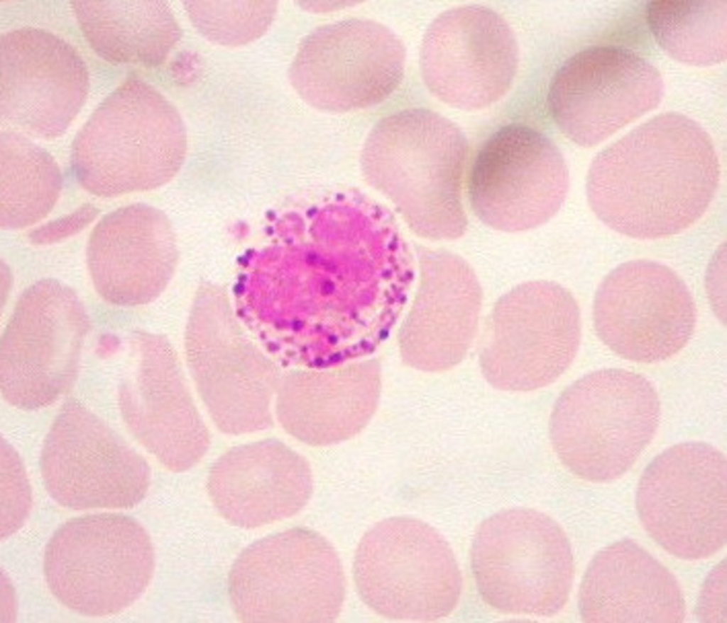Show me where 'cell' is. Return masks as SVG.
Returning <instances> with one entry per match:
<instances>
[{
    "mask_svg": "<svg viewBox=\"0 0 727 623\" xmlns=\"http://www.w3.org/2000/svg\"><path fill=\"white\" fill-rule=\"evenodd\" d=\"M151 537L134 518L104 512L72 518L54 532L44 553L47 585L63 606L90 617L121 613L153 576Z\"/></svg>",
    "mask_w": 727,
    "mask_h": 623,
    "instance_id": "5b68a950",
    "label": "cell"
},
{
    "mask_svg": "<svg viewBox=\"0 0 727 623\" xmlns=\"http://www.w3.org/2000/svg\"><path fill=\"white\" fill-rule=\"evenodd\" d=\"M480 595L507 614L550 617L567 603L574 565L559 524L531 509L501 511L478 529L471 549Z\"/></svg>",
    "mask_w": 727,
    "mask_h": 623,
    "instance_id": "52a82bcc",
    "label": "cell"
},
{
    "mask_svg": "<svg viewBox=\"0 0 727 623\" xmlns=\"http://www.w3.org/2000/svg\"><path fill=\"white\" fill-rule=\"evenodd\" d=\"M75 49L33 27L1 38V119L32 137L53 139L68 129L86 101L89 77Z\"/></svg>",
    "mask_w": 727,
    "mask_h": 623,
    "instance_id": "ac0fdd59",
    "label": "cell"
},
{
    "mask_svg": "<svg viewBox=\"0 0 727 623\" xmlns=\"http://www.w3.org/2000/svg\"><path fill=\"white\" fill-rule=\"evenodd\" d=\"M45 488L62 506L128 509L151 483L146 460L81 403L62 408L49 430L40 461Z\"/></svg>",
    "mask_w": 727,
    "mask_h": 623,
    "instance_id": "7c38bea8",
    "label": "cell"
},
{
    "mask_svg": "<svg viewBox=\"0 0 727 623\" xmlns=\"http://www.w3.org/2000/svg\"><path fill=\"white\" fill-rule=\"evenodd\" d=\"M405 50L390 29L365 18L320 26L300 43L290 82L309 105L348 112L379 104L402 82Z\"/></svg>",
    "mask_w": 727,
    "mask_h": 623,
    "instance_id": "4fadbf2b",
    "label": "cell"
},
{
    "mask_svg": "<svg viewBox=\"0 0 727 623\" xmlns=\"http://www.w3.org/2000/svg\"><path fill=\"white\" fill-rule=\"evenodd\" d=\"M72 7L91 48L113 64L158 66L181 37L163 1H73Z\"/></svg>",
    "mask_w": 727,
    "mask_h": 623,
    "instance_id": "484cf974",
    "label": "cell"
},
{
    "mask_svg": "<svg viewBox=\"0 0 727 623\" xmlns=\"http://www.w3.org/2000/svg\"><path fill=\"white\" fill-rule=\"evenodd\" d=\"M660 403L643 376L623 369L584 375L561 394L549 422L552 448L566 468L592 482L624 475L651 443Z\"/></svg>",
    "mask_w": 727,
    "mask_h": 623,
    "instance_id": "277c9868",
    "label": "cell"
},
{
    "mask_svg": "<svg viewBox=\"0 0 727 623\" xmlns=\"http://www.w3.org/2000/svg\"><path fill=\"white\" fill-rule=\"evenodd\" d=\"M663 95L658 70L630 50L594 46L568 58L550 83L547 103L559 130L579 146H597L655 109Z\"/></svg>",
    "mask_w": 727,
    "mask_h": 623,
    "instance_id": "9a60e30c",
    "label": "cell"
},
{
    "mask_svg": "<svg viewBox=\"0 0 727 623\" xmlns=\"http://www.w3.org/2000/svg\"><path fill=\"white\" fill-rule=\"evenodd\" d=\"M312 489L307 460L276 439L232 448L214 462L207 480L209 497L220 515L247 529L296 514Z\"/></svg>",
    "mask_w": 727,
    "mask_h": 623,
    "instance_id": "d6986e66",
    "label": "cell"
},
{
    "mask_svg": "<svg viewBox=\"0 0 727 623\" xmlns=\"http://www.w3.org/2000/svg\"><path fill=\"white\" fill-rule=\"evenodd\" d=\"M580 340L579 308L569 291L553 281L523 283L493 308L481 371L499 390L538 389L570 367Z\"/></svg>",
    "mask_w": 727,
    "mask_h": 623,
    "instance_id": "8fae6325",
    "label": "cell"
},
{
    "mask_svg": "<svg viewBox=\"0 0 727 623\" xmlns=\"http://www.w3.org/2000/svg\"><path fill=\"white\" fill-rule=\"evenodd\" d=\"M358 592L393 619L433 621L449 615L461 592L457 560L444 538L420 520L384 519L361 539L354 562Z\"/></svg>",
    "mask_w": 727,
    "mask_h": 623,
    "instance_id": "ba28073f",
    "label": "cell"
},
{
    "mask_svg": "<svg viewBox=\"0 0 727 623\" xmlns=\"http://www.w3.org/2000/svg\"><path fill=\"white\" fill-rule=\"evenodd\" d=\"M727 1H651L646 17L658 45L675 60L709 66L726 58Z\"/></svg>",
    "mask_w": 727,
    "mask_h": 623,
    "instance_id": "83f0119b",
    "label": "cell"
},
{
    "mask_svg": "<svg viewBox=\"0 0 727 623\" xmlns=\"http://www.w3.org/2000/svg\"><path fill=\"white\" fill-rule=\"evenodd\" d=\"M99 211L91 204H84L60 218L48 222L33 230L29 235L32 243L47 244L72 236L89 225Z\"/></svg>",
    "mask_w": 727,
    "mask_h": 623,
    "instance_id": "4dcf8cb0",
    "label": "cell"
},
{
    "mask_svg": "<svg viewBox=\"0 0 727 623\" xmlns=\"http://www.w3.org/2000/svg\"><path fill=\"white\" fill-rule=\"evenodd\" d=\"M186 139L175 107L151 85L124 83L77 135L72 170L89 193L113 197L160 185L183 159Z\"/></svg>",
    "mask_w": 727,
    "mask_h": 623,
    "instance_id": "3957f363",
    "label": "cell"
},
{
    "mask_svg": "<svg viewBox=\"0 0 727 623\" xmlns=\"http://www.w3.org/2000/svg\"><path fill=\"white\" fill-rule=\"evenodd\" d=\"M568 187V169L554 143L529 126L510 124L481 148L468 188L472 209L481 222L513 232L550 220Z\"/></svg>",
    "mask_w": 727,
    "mask_h": 623,
    "instance_id": "2e32d148",
    "label": "cell"
},
{
    "mask_svg": "<svg viewBox=\"0 0 727 623\" xmlns=\"http://www.w3.org/2000/svg\"><path fill=\"white\" fill-rule=\"evenodd\" d=\"M376 370L368 367L288 379L276 402L283 429L307 445L322 447L349 440L364 430L379 404Z\"/></svg>",
    "mask_w": 727,
    "mask_h": 623,
    "instance_id": "603a6c76",
    "label": "cell"
},
{
    "mask_svg": "<svg viewBox=\"0 0 727 623\" xmlns=\"http://www.w3.org/2000/svg\"><path fill=\"white\" fill-rule=\"evenodd\" d=\"M518 47L508 23L492 9L464 6L443 12L430 24L420 51L428 90L464 110L491 105L510 89Z\"/></svg>",
    "mask_w": 727,
    "mask_h": 623,
    "instance_id": "e0dca14e",
    "label": "cell"
},
{
    "mask_svg": "<svg viewBox=\"0 0 727 623\" xmlns=\"http://www.w3.org/2000/svg\"><path fill=\"white\" fill-rule=\"evenodd\" d=\"M134 381L119 391L123 418L137 440L167 469L195 466L210 445L209 430L166 350L140 345Z\"/></svg>",
    "mask_w": 727,
    "mask_h": 623,
    "instance_id": "ffe728a7",
    "label": "cell"
},
{
    "mask_svg": "<svg viewBox=\"0 0 727 623\" xmlns=\"http://www.w3.org/2000/svg\"><path fill=\"white\" fill-rule=\"evenodd\" d=\"M579 610L585 622L679 623L687 612L676 578L630 539L594 556L580 585Z\"/></svg>",
    "mask_w": 727,
    "mask_h": 623,
    "instance_id": "44dd1931",
    "label": "cell"
},
{
    "mask_svg": "<svg viewBox=\"0 0 727 623\" xmlns=\"http://www.w3.org/2000/svg\"><path fill=\"white\" fill-rule=\"evenodd\" d=\"M726 562L711 571L701 590L696 606L698 618L706 622H721L726 619Z\"/></svg>",
    "mask_w": 727,
    "mask_h": 623,
    "instance_id": "1f68e13d",
    "label": "cell"
},
{
    "mask_svg": "<svg viewBox=\"0 0 727 623\" xmlns=\"http://www.w3.org/2000/svg\"><path fill=\"white\" fill-rule=\"evenodd\" d=\"M238 349L192 350L190 354L202 399L216 426L241 435L273 425V375L260 356Z\"/></svg>",
    "mask_w": 727,
    "mask_h": 623,
    "instance_id": "d4e9b609",
    "label": "cell"
},
{
    "mask_svg": "<svg viewBox=\"0 0 727 623\" xmlns=\"http://www.w3.org/2000/svg\"><path fill=\"white\" fill-rule=\"evenodd\" d=\"M89 327L75 292L55 279L26 289L13 310L0 347L4 399L27 410L45 407L72 387Z\"/></svg>",
    "mask_w": 727,
    "mask_h": 623,
    "instance_id": "30bf717a",
    "label": "cell"
},
{
    "mask_svg": "<svg viewBox=\"0 0 727 623\" xmlns=\"http://www.w3.org/2000/svg\"><path fill=\"white\" fill-rule=\"evenodd\" d=\"M1 538L19 529L30 510L31 497L28 480L22 462L11 446L1 439Z\"/></svg>",
    "mask_w": 727,
    "mask_h": 623,
    "instance_id": "f546056e",
    "label": "cell"
},
{
    "mask_svg": "<svg viewBox=\"0 0 727 623\" xmlns=\"http://www.w3.org/2000/svg\"><path fill=\"white\" fill-rule=\"evenodd\" d=\"M636 508L650 536L672 556H714L727 541L726 455L703 442L666 449L642 474Z\"/></svg>",
    "mask_w": 727,
    "mask_h": 623,
    "instance_id": "9c48e42d",
    "label": "cell"
},
{
    "mask_svg": "<svg viewBox=\"0 0 727 623\" xmlns=\"http://www.w3.org/2000/svg\"><path fill=\"white\" fill-rule=\"evenodd\" d=\"M228 590L243 622L328 623L340 614L346 581L329 542L293 528L244 549L231 566Z\"/></svg>",
    "mask_w": 727,
    "mask_h": 623,
    "instance_id": "8992f818",
    "label": "cell"
},
{
    "mask_svg": "<svg viewBox=\"0 0 727 623\" xmlns=\"http://www.w3.org/2000/svg\"><path fill=\"white\" fill-rule=\"evenodd\" d=\"M166 225L163 215L143 204L119 208L93 229L87 262L97 293L121 306L148 301L165 271Z\"/></svg>",
    "mask_w": 727,
    "mask_h": 623,
    "instance_id": "7402d4cb",
    "label": "cell"
},
{
    "mask_svg": "<svg viewBox=\"0 0 727 623\" xmlns=\"http://www.w3.org/2000/svg\"><path fill=\"white\" fill-rule=\"evenodd\" d=\"M598 338L618 356L635 362L671 358L691 340L696 305L685 282L671 268L637 259L611 271L594 300Z\"/></svg>",
    "mask_w": 727,
    "mask_h": 623,
    "instance_id": "5bb4252c",
    "label": "cell"
},
{
    "mask_svg": "<svg viewBox=\"0 0 727 623\" xmlns=\"http://www.w3.org/2000/svg\"><path fill=\"white\" fill-rule=\"evenodd\" d=\"M0 227L19 229L45 218L62 190V174L45 150L20 133L1 134Z\"/></svg>",
    "mask_w": 727,
    "mask_h": 623,
    "instance_id": "4316f807",
    "label": "cell"
},
{
    "mask_svg": "<svg viewBox=\"0 0 727 623\" xmlns=\"http://www.w3.org/2000/svg\"><path fill=\"white\" fill-rule=\"evenodd\" d=\"M721 166L709 134L678 113L657 115L600 152L586 178L591 210L637 239L679 234L705 214Z\"/></svg>",
    "mask_w": 727,
    "mask_h": 623,
    "instance_id": "6da1fadb",
    "label": "cell"
},
{
    "mask_svg": "<svg viewBox=\"0 0 727 623\" xmlns=\"http://www.w3.org/2000/svg\"><path fill=\"white\" fill-rule=\"evenodd\" d=\"M467 151V140L455 124L415 108L381 120L361 160L370 180L418 232L454 239L468 224L461 196Z\"/></svg>",
    "mask_w": 727,
    "mask_h": 623,
    "instance_id": "7a4b0ae2",
    "label": "cell"
},
{
    "mask_svg": "<svg viewBox=\"0 0 727 623\" xmlns=\"http://www.w3.org/2000/svg\"><path fill=\"white\" fill-rule=\"evenodd\" d=\"M428 260L424 329L412 362L440 372L466 357L477 331L482 292L474 271L459 256L443 251Z\"/></svg>",
    "mask_w": 727,
    "mask_h": 623,
    "instance_id": "cb8c5ba5",
    "label": "cell"
},
{
    "mask_svg": "<svg viewBox=\"0 0 727 623\" xmlns=\"http://www.w3.org/2000/svg\"><path fill=\"white\" fill-rule=\"evenodd\" d=\"M195 28L217 45L237 47L261 38L276 13L275 1H186Z\"/></svg>",
    "mask_w": 727,
    "mask_h": 623,
    "instance_id": "f1b7e54d",
    "label": "cell"
}]
</instances>
